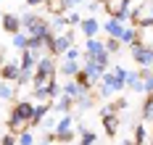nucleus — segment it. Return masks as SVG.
Instances as JSON below:
<instances>
[{
	"label": "nucleus",
	"instance_id": "f257e3e1",
	"mask_svg": "<svg viewBox=\"0 0 153 145\" xmlns=\"http://www.w3.org/2000/svg\"><path fill=\"white\" fill-rule=\"evenodd\" d=\"M32 113H34V103L19 100L13 106V111H11V116H8V129H11V132L27 129V124H32Z\"/></svg>",
	"mask_w": 153,
	"mask_h": 145
},
{
	"label": "nucleus",
	"instance_id": "f03ea898",
	"mask_svg": "<svg viewBox=\"0 0 153 145\" xmlns=\"http://www.w3.org/2000/svg\"><path fill=\"white\" fill-rule=\"evenodd\" d=\"M71 45H74V32H61V34H56L53 48H50V55H63Z\"/></svg>",
	"mask_w": 153,
	"mask_h": 145
},
{
	"label": "nucleus",
	"instance_id": "7ed1b4c3",
	"mask_svg": "<svg viewBox=\"0 0 153 145\" xmlns=\"http://www.w3.org/2000/svg\"><path fill=\"white\" fill-rule=\"evenodd\" d=\"M100 119H103V129H106L108 137H114L116 135V129H119V116L114 111V106H106L103 111H100Z\"/></svg>",
	"mask_w": 153,
	"mask_h": 145
},
{
	"label": "nucleus",
	"instance_id": "20e7f679",
	"mask_svg": "<svg viewBox=\"0 0 153 145\" xmlns=\"http://www.w3.org/2000/svg\"><path fill=\"white\" fill-rule=\"evenodd\" d=\"M37 74H45L48 79H56V55H40L37 58V66H34Z\"/></svg>",
	"mask_w": 153,
	"mask_h": 145
},
{
	"label": "nucleus",
	"instance_id": "39448f33",
	"mask_svg": "<svg viewBox=\"0 0 153 145\" xmlns=\"http://www.w3.org/2000/svg\"><path fill=\"white\" fill-rule=\"evenodd\" d=\"M132 58H135V64L140 66H153V48H145V45H132V53H129Z\"/></svg>",
	"mask_w": 153,
	"mask_h": 145
},
{
	"label": "nucleus",
	"instance_id": "423d86ee",
	"mask_svg": "<svg viewBox=\"0 0 153 145\" xmlns=\"http://www.w3.org/2000/svg\"><path fill=\"white\" fill-rule=\"evenodd\" d=\"M82 71H85V74H87L92 82H100V79H103V74H106L108 69H106V66H100L95 58H85V64H82Z\"/></svg>",
	"mask_w": 153,
	"mask_h": 145
},
{
	"label": "nucleus",
	"instance_id": "0eeeda50",
	"mask_svg": "<svg viewBox=\"0 0 153 145\" xmlns=\"http://www.w3.org/2000/svg\"><path fill=\"white\" fill-rule=\"evenodd\" d=\"M0 27H3V32H8V34H16V32L24 29V27H21V16H16V13H3Z\"/></svg>",
	"mask_w": 153,
	"mask_h": 145
},
{
	"label": "nucleus",
	"instance_id": "6e6552de",
	"mask_svg": "<svg viewBox=\"0 0 153 145\" xmlns=\"http://www.w3.org/2000/svg\"><path fill=\"white\" fill-rule=\"evenodd\" d=\"M119 42L122 45H143V40H140V29L132 24V27H124V32H122V37H119Z\"/></svg>",
	"mask_w": 153,
	"mask_h": 145
},
{
	"label": "nucleus",
	"instance_id": "1a4fd4ad",
	"mask_svg": "<svg viewBox=\"0 0 153 145\" xmlns=\"http://www.w3.org/2000/svg\"><path fill=\"white\" fill-rule=\"evenodd\" d=\"M100 50H106V42H103V40H98V37H87L82 58H95V55H98Z\"/></svg>",
	"mask_w": 153,
	"mask_h": 145
},
{
	"label": "nucleus",
	"instance_id": "9d476101",
	"mask_svg": "<svg viewBox=\"0 0 153 145\" xmlns=\"http://www.w3.org/2000/svg\"><path fill=\"white\" fill-rule=\"evenodd\" d=\"M61 92H63V95H69V98H74V100H76L79 95H85V92H90V90H85V87H82V84H79L76 79H66V82L61 84Z\"/></svg>",
	"mask_w": 153,
	"mask_h": 145
},
{
	"label": "nucleus",
	"instance_id": "9b49d317",
	"mask_svg": "<svg viewBox=\"0 0 153 145\" xmlns=\"http://www.w3.org/2000/svg\"><path fill=\"white\" fill-rule=\"evenodd\" d=\"M19 71H21V64H16V61H5V64L0 66V77L5 82H16Z\"/></svg>",
	"mask_w": 153,
	"mask_h": 145
},
{
	"label": "nucleus",
	"instance_id": "f8f14e48",
	"mask_svg": "<svg viewBox=\"0 0 153 145\" xmlns=\"http://www.w3.org/2000/svg\"><path fill=\"white\" fill-rule=\"evenodd\" d=\"M127 87H129L132 92H137V95H145V84H143L140 71H129V74H127Z\"/></svg>",
	"mask_w": 153,
	"mask_h": 145
},
{
	"label": "nucleus",
	"instance_id": "ddd939ff",
	"mask_svg": "<svg viewBox=\"0 0 153 145\" xmlns=\"http://www.w3.org/2000/svg\"><path fill=\"white\" fill-rule=\"evenodd\" d=\"M69 132H74V116L71 113H61L58 124H56V135H69Z\"/></svg>",
	"mask_w": 153,
	"mask_h": 145
},
{
	"label": "nucleus",
	"instance_id": "4468645a",
	"mask_svg": "<svg viewBox=\"0 0 153 145\" xmlns=\"http://www.w3.org/2000/svg\"><path fill=\"white\" fill-rule=\"evenodd\" d=\"M100 29H103V32H106L108 37H122V32H124V24H122V21H116L114 16H108V21L103 24V27H100Z\"/></svg>",
	"mask_w": 153,
	"mask_h": 145
},
{
	"label": "nucleus",
	"instance_id": "2eb2a0df",
	"mask_svg": "<svg viewBox=\"0 0 153 145\" xmlns=\"http://www.w3.org/2000/svg\"><path fill=\"white\" fill-rule=\"evenodd\" d=\"M76 103H74V98H69V95H58L56 98V103H53V108H56V111L58 113H71V108H74Z\"/></svg>",
	"mask_w": 153,
	"mask_h": 145
},
{
	"label": "nucleus",
	"instance_id": "dca6fc26",
	"mask_svg": "<svg viewBox=\"0 0 153 145\" xmlns=\"http://www.w3.org/2000/svg\"><path fill=\"white\" fill-rule=\"evenodd\" d=\"M79 29H82V34H85V37H98V32H100V24L90 16V18H82Z\"/></svg>",
	"mask_w": 153,
	"mask_h": 145
},
{
	"label": "nucleus",
	"instance_id": "f3484780",
	"mask_svg": "<svg viewBox=\"0 0 153 145\" xmlns=\"http://www.w3.org/2000/svg\"><path fill=\"white\" fill-rule=\"evenodd\" d=\"M79 71H82L79 61H69V58H63V64H61V74L66 77V79H74Z\"/></svg>",
	"mask_w": 153,
	"mask_h": 145
},
{
	"label": "nucleus",
	"instance_id": "a211bd4d",
	"mask_svg": "<svg viewBox=\"0 0 153 145\" xmlns=\"http://www.w3.org/2000/svg\"><path fill=\"white\" fill-rule=\"evenodd\" d=\"M103 8H106L108 16H114L116 11H124V8H129V0H103Z\"/></svg>",
	"mask_w": 153,
	"mask_h": 145
},
{
	"label": "nucleus",
	"instance_id": "6ab92c4d",
	"mask_svg": "<svg viewBox=\"0 0 153 145\" xmlns=\"http://www.w3.org/2000/svg\"><path fill=\"white\" fill-rule=\"evenodd\" d=\"M19 64H21V69H32L34 71V66H37V53H32V50H21V58H19Z\"/></svg>",
	"mask_w": 153,
	"mask_h": 145
},
{
	"label": "nucleus",
	"instance_id": "aec40b11",
	"mask_svg": "<svg viewBox=\"0 0 153 145\" xmlns=\"http://www.w3.org/2000/svg\"><path fill=\"white\" fill-rule=\"evenodd\" d=\"M48 111H50V100H48V103H37V106H34V113H32V124H40L48 116Z\"/></svg>",
	"mask_w": 153,
	"mask_h": 145
},
{
	"label": "nucleus",
	"instance_id": "412c9836",
	"mask_svg": "<svg viewBox=\"0 0 153 145\" xmlns=\"http://www.w3.org/2000/svg\"><path fill=\"white\" fill-rule=\"evenodd\" d=\"M45 8L53 13V16H58V13H63V11H69V8H66V0H45Z\"/></svg>",
	"mask_w": 153,
	"mask_h": 145
},
{
	"label": "nucleus",
	"instance_id": "4be33fe9",
	"mask_svg": "<svg viewBox=\"0 0 153 145\" xmlns=\"http://www.w3.org/2000/svg\"><path fill=\"white\" fill-rule=\"evenodd\" d=\"M13 95H16V87L11 84V82H0V100H13Z\"/></svg>",
	"mask_w": 153,
	"mask_h": 145
},
{
	"label": "nucleus",
	"instance_id": "5701e85b",
	"mask_svg": "<svg viewBox=\"0 0 153 145\" xmlns=\"http://www.w3.org/2000/svg\"><path fill=\"white\" fill-rule=\"evenodd\" d=\"M74 103H76V108H79L82 113H85V111H90L92 106H95V100L90 98V92H85V95H79V98L74 100Z\"/></svg>",
	"mask_w": 153,
	"mask_h": 145
},
{
	"label": "nucleus",
	"instance_id": "b1692460",
	"mask_svg": "<svg viewBox=\"0 0 153 145\" xmlns=\"http://www.w3.org/2000/svg\"><path fill=\"white\" fill-rule=\"evenodd\" d=\"M32 77H34V71H32V69H21V71H19V77H16V87L32 84Z\"/></svg>",
	"mask_w": 153,
	"mask_h": 145
},
{
	"label": "nucleus",
	"instance_id": "393cba45",
	"mask_svg": "<svg viewBox=\"0 0 153 145\" xmlns=\"http://www.w3.org/2000/svg\"><path fill=\"white\" fill-rule=\"evenodd\" d=\"M27 37H29L27 32H16V34H11V45H13L16 50H24V48H27Z\"/></svg>",
	"mask_w": 153,
	"mask_h": 145
},
{
	"label": "nucleus",
	"instance_id": "a878e982",
	"mask_svg": "<svg viewBox=\"0 0 153 145\" xmlns=\"http://www.w3.org/2000/svg\"><path fill=\"white\" fill-rule=\"evenodd\" d=\"M32 98H34L37 103H48V100H53V98H50V92H48V84H42V87H34Z\"/></svg>",
	"mask_w": 153,
	"mask_h": 145
},
{
	"label": "nucleus",
	"instance_id": "bb28decb",
	"mask_svg": "<svg viewBox=\"0 0 153 145\" xmlns=\"http://www.w3.org/2000/svg\"><path fill=\"white\" fill-rule=\"evenodd\" d=\"M145 140H148V129L143 127V124H137L135 127V140H132V145H145Z\"/></svg>",
	"mask_w": 153,
	"mask_h": 145
},
{
	"label": "nucleus",
	"instance_id": "cd10ccee",
	"mask_svg": "<svg viewBox=\"0 0 153 145\" xmlns=\"http://www.w3.org/2000/svg\"><path fill=\"white\" fill-rule=\"evenodd\" d=\"M143 119H145V121H153V95H145V103H143Z\"/></svg>",
	"mask_w": 153,
	"mask_h": 145
},
{
	"label": "nucleus",
	"instance_id": "c85d7f7f",
	"mask_svg": "<svg viewBox=\"0 0 153 145\" xmlns=\"http://www.w3.org/2000/svg\"><path fill=\"white\" fill-rule=\"evenodd\" d=\"M16 145H34V135H32L29 129H21L19 137H16Z\"/></svg>",
	"mask_w": 153,
	"mask_h": 145
},
{
	"label": "nucleus",
	"instance_id": "c756f323",
	"mask_svg": "<svg viewBox=\"0 0 153 145\" xmlns=\"http://www.w3.org/2000/svg\"><path fill=\"white\" fill-rule=\"evenodd\" d=\"M66 27H69L66 16H56V18H53V24H50V29H53L56 34H61V29H66Z\"/></svg>",
	"mask_w": 153,
	"mask_h": 145
},
{
	"label": "nucleus",
	"instance_id": "7c9ffc66",
	"mask_svg": "<svg viewBox=\"0 0 153 145\" xmlns=\"http://www.w3.org/2000/svg\"><path fill=\"white\" fill-rule=\"evenodd\" d=\"M95 143H98V135L90 132V129H85V132H82V137H79V145H95Z\"/></svg>",
	"mask_w": 153,
	"mask_h": 145
},
{
	"label": "nucleus",
	"instance_id": "2f4dec72",
	"mask_svg": "<svg viewBox=\"0 0 153 145\" xmlns=\"http://www.w3.org/2000/svg\"><path fill=\"white\" fill-rule=\"evenodd\" d=\"M56 124H58V119H56V116H48V119L40 121V127L45 129V132H56Z\"/></svg>",
	"mask_w": 153,
	"mask_h": 145
},
{
	"label": "nucleus",
	"instance_id": "473e14b6",
	"mask_svg": "<svg viewBox=\"0 0 153 145\" xmlns=\"http://www.w3.org/2000/svg\"><path fill=\"white\" fill-rule=\"evenodd\" d=\"M82 53H85V50H79V48H74V45H71V48L63 53V58H69V61H79V58H82Z\"/></svg>",
	"mask_w": 153,
	"mask_h": 145
},
{
	"label": "nucleus",
	"instance_id": "72a5a7b5",
	"mask_svg": "<svg viewBox=\"0 0 153 145\" xmlns=\"http://www.w3.org/2000/svg\"><path fill=\"white\" fill-rule=\"evenodd\" d=\"M119 48H122L119 37H108V40H106V50H108V53H116Z\"/></svg>",
	"mask_w": 153,
	"mask_h": 145
},
{
	"label": "nucleus",
	"instance_id": "f704fd0d",
	"mask_svg": "<svg viewBox=\"0 0 153 145\" xmlns=\"http://www.w3.org/2000/svg\"><path fill=\"white\" fill-rule=\"evenodd\" d=\"M111 71H114V77H116L119 82H124V84H127V74H129V71H127L124 66H114Z\"/></svg>",
	"mask_w": 153,
	"mask_h": 145
},
{
	"label": "nucleus",
	"instance_id": "c9c22d12",
	"mask_svg": "<svg viewBox=\"0 0 153 145\" xmlns=\"http://www.w3.org/2000/svg\"><path fill=\"white\" fill-rule=\"evenodd\" d=\"M151 27H153V16H151V13L137 18V29H151Z\"/></svg>",
	"mask_w": 153,
	"mask_h": 145
},
{
	"label": "nucleus",
	"instance_id": "e433bc0d",
	"mask_svg": "<svg viewBox=\"0 0 153 145\" xmlns=\"http://www.w3.org/2000/svg\"><path fill=\"white\" fill-rule=\"evenodd\" d=\"M48 92H50V98H58L61 95V84H58L56 79H50L48 82Z\"/></svg>",
	"mask_w": 153,
	"mask_h": 145
},
{
	"label": "nucleus",
	"instance_id": "4c0bfd02",
	"mask_svg": "<svg viewBox=\"0 0 153 145\" xmlns=\"http://www.w3.org/2000/svg\"><path fill=\"white\" fill-rule=\"evenodd\" d=\"M98 95H100V98H103V100H108V98H111V95H114V90H111V87H108V84H106V82H100V90H98Z\"/></svg>",
	"mask_w": 153,
	"mask_h": 145
},
{
	"label": "nucleus",
	"instance_id": "58836bf2",
	"mask_svg": "<svg viewBox=\"0 0 153 145\" xmlns=\"http://www.w3.org/2000/svg\"><path fill=\"white\" fill-rule=\"evenodd\" d=\"M16 137H19V135H13V132L8 129V132L3 135V140H0V145H16Z\"/></svg>",
	"mask_w": 153,
	"mask_h": 145
},
{
	"label": "nucleus",
	"instance_id": "ea45409f",
	"mask_svg": "<svg viewBox=\"0 0 153 145\" xmlns=\"http://www.w3.org/2000/svg\"><path fill=\"white\" fill-rule=\"evenodd\" d=\"M114 18H116V21H122V24H127V21H129V8H124V11H116V13H114Z\"/></svg>",
	"mask_w": 153,
	"mask_h": 145
},
{
	"label": "nucleus",
	"instance_id": "a19ab883",
	"mask_svg": "<svg viewBox=\"0 0 153 145\" xmlns=\"http://www.w3.org/2000/svg\"><path fill=\"white\" fill-rule=\"evenodd\" d=\"M66 21H69V24H74V27H79V24H82V16H79L76 11H71V13L66 16Z\"/></svg>",
	"mask_w": 153,
	"mask_h": 145
},
{
	"label": "nucleus",
	"instance_id": "79ce46f5",
	"mask_svg": "<svg viewBox=\"0 0 153 145\" xmlns=\"http://www.w3.org/2000/svg\"><path fill=\"white\" fill-rule=\"evenodd\" d=\"M111 106H114V111H124V108L129 106V100H127V98H119V100H116V103H111Z\"/></svg>",
	"mask_w": 153,
	"mask_h": 145
},
{
	"label": "nucleus",
	"instance_id": "37998d69",
	"mask_svg": "<svg viewBox=\"0 0 153 145\" xmlns=\"http://www.w3.org/2000/svg\"><path fill=\"white\" fill-rule=\"evenodd\" d=\"M29 8H37V5H45V0H27Z\"/></svg>",
	"mask_w": 153,
	"mask_h": 145
},
{
	"label": "nucleus",
	"instance_id": "c03bdc74",
	"mask_svg": "<svg viewBox=\"0 0 153 145\" xmlns=\"http://www.w3.org/2000/svg\"><path fill=\"white\" fill-rule=\"evenodd\" d=\"M79 3H87V0H66V8H74V5H79Z\"/></svg>",
	"mask_w": 153,
	"mask_h": 145
},
{
	"label": "nucleus",
	"instance_id": "a18cd8bd",
	"mask_svg": "<svg viewBox=\"0 0 153 145\" xmlns=\"http://www.w3.org/2000/svg\"><path fill=\"white\" fill-rule=\"evenodd\" d=\"M37 145H53V143H50V140H48V137H45V140H40V143H37Z\"/></svg>",
	"mask_w": 153,
	"mask_h": 145
},
{
	"label": "nucleus",
	"instance_id": "49530a36",
	"mask_svg": "<svg viewBox=\"0 0 153 145\" xmlns=\"http://www.w3.org/2000/svg\"><path fill=\"white\" fill-rule=\"evenodd\" d=\"M119 145H132V140H122V143H119Z\"/></svg>",
	"mask_w": 153,
	"mask_h": 145
},
{
	"label": "nucleus",
	"instance_id": "de8ad7c7",
	"mask_svg": "<svg viewBox=\"0 0 153 145\" xmlns=\"http://www.w3.org/2000/svg\"><path fill=\"white\" fill-rule=\"evenodd\" d=\"M3 64H5V61H3V55H0V66H3Z\"/></svg>",
	"mask_w": 153,
	"mask_h": 145
},
{
	"label": "nucleus",
	"instance_id": "09e8293b",
	"mask_svg": "<svg viewBox=\"0 0 153 145\" xmlns=\"http://www.w3.org/2000/svg\"><path fill=\"white\" fill-rule=\"evenodd\" d=\"M151 16H153V5H151Z\"/></svg>",
	"mask_w": 153,
	"mask_h": 145
},
{
	"label": "nucleus",
	"instance_id": "8fccbe9b",
	"mask_svg": "<svg viewBox=\"0 0 153 145\" xmlns=\"http://www.w3.org/2000/svg\"><path fill=\"white\" fill-rule=\"evenodd\" d=\"M0 82H3V77H0Z\"/></svg>",
	"mask_w": 153,
	"mask_h": 145
},
{
	"label": "nucleus",
	"instance_id": "3c124183",
	"mask_svg": "<svg viewBox=\"0 0 153 145\" xmlns=\"http://www.w3.org/2000/svg\"><path fill=\"white\" fill-rule=\"evenodd\" d=\"M0 18H3V13H0Z\"/></svg>",
	"mask_w": 153,
	"mask_h": 145
},
{
	"label": "nucleus",
	"instance_id": "603ef678",
	"mask_svg": "<svg viewBox=\"0 0 153 145\" xmlns=\"http://www.w3.org/2000/svg\"><path fill=\"white\" fill-rule=\"evenodd\" d=\"M151 71H153V66H151Z\"/></svg>",
	"mask_w": 153,
	"mask_h": 145
}]
</instances>
